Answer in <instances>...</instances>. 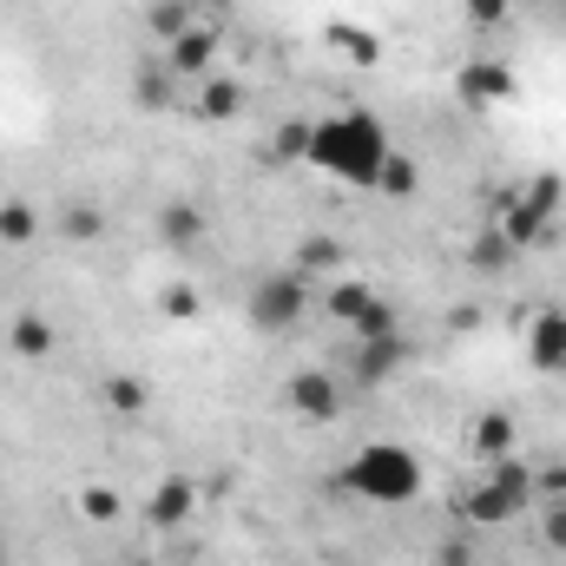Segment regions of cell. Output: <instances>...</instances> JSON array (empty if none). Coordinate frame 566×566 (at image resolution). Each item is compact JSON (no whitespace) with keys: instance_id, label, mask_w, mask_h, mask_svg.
I'll return each mask as SVG.
<instances>
[{"instance_id":"1","label":"cell","mask_w":566,"mask_h":566,"mask_svg":"<svg viewBox=\"0 0 566 566\" xmlns=\"http://www.w3.org/2000/svg\"><path fill=\"white\" fill-rule=\"evenodd\" d=\"M389 151H396V145H389V126H382L376 113L349 106V113L310 119V151H303V165L323 171V178H336V185H376V171H382Z\"/></svg>"},{"instance_id":"2","label":"cell","mask_w":566,"mask_h":566,"mask_svg":"<svg viewBox=\"0 0 566 566\" xmlns=\"http://www.w3.org/2000/svg\"><path fill=\"white\" fill-rule=\"evenodd\" d=\"M336 488L349 501H369V507H409L422 494V461L402 441H363L349 454V468L336 474Z\"/></svg>"},{"instance_id":"3","label":"cell","mask_w":566,"mask_h":566,"mask_svg":"<svg viewBox=\"0 0 566 566\" xmlns=\"http://www.w3.org/2000/svg\"><path fill=\"white\" fill-rule=\"evenodd\" d=\"M560 205H566V178H560V171H541V178H527V191H521V198H507V205H501L494 231H501L514 251H541V244H554V238H560Z\"/></svg>"},{"instance_id":"4","label":"cell","mask_w":566,"mask_h":566,"mask_svg":"<svg viewBox=\"0 0 566 566\" xmlns=\"http://www.w3.org/2000/svg\"><path fill=\"white\" fill-rule=\"evenodd\" d=\"M534 494H541V488H534V474L507 454V461H488V474L468 488V501H461V507H468V521H474V527H507L514 514H527V501H534Z\"/></svg>"},{"instance_id":"5","label":"cell","mask_w":566,"mask_h":566,"mask_svg":"<svg viewBox=\"0 0 566 566\" xmlns=\"http://www.w3.org/2000/svg\"><path fill=\"white\" fill-rule=\"evenodd\" d=\"M310 310V277L303 271H271L251 283V329L258 336H290Z\"/></svg>"},{"instance_id":"6","label":"cell","mask_w":566,"mask_h":566,"mask_svg":"<svg viewBox=\"0 0 566 566\" xmlns=\"http://www.w3.org/2000/svg\"><path fill=\"white\" fill-rule=\"evenodd\" d=\"M402 356H409L402 329H396V336H349V382H356V389H382V382L402 369Z\"/></svg>"},{"instance_id":"7","label":"cell","mask_w":566,"mask_h":566,"mask_svg":"<svg viewBox=\"0 0 566 566\" xmlns=\"http://www.w3.org/2000/svg\"><path fill=\"white\" fill-rule=\"evenodd\" d=\"M283 402H290L303 422H336V416H343V382H336L329 369H296V376L283 382Z\"/></svg>"},{"instance_id":"8","label":"cell","mask_w":566,"mask_h":566,"mask_svg":"<svg viewBox=\"0 0 566 566\" xmlns=\"http://www.w3.org/2000/svg\"><path fill=\"white\" fill-rule=\"evenodd\" d=\"M165 73H171V80H211V73H218V33H211V27H185V33L165 46Z\"/></svg>"},{"instance_id":"9","label":"cell","mask_w":566,"mask_h":566,"mask_svg":"<svg viewBox=\"0 0 566 566\" xmlns=\"http://www.w3.org/2000/svg\"><path fill=\"white\" fill-rule=\"evenodd\" d=\"M527 363L547 376H566V310H541L527 323Z\"/></svg>"},{"instance_id":"10","label":"cell","mask_w":566,"mask_h":566,"mask_svg":"<svg viewBox=\"0 0 566 566\" xmlns=\"http://www.w3.org/2000/svg\"><path fill=\"white\" fill-rule=\"evenodd\" d=\"M514 93V73L501 66V60H468L461 66V99L468 106H494V99H507Z\"/></svg>"},{"instance_id":"11","label":"cell","mask_w":566,"mask_h":566,"mask_svg":"<svg viewBox=\"0 0 566 566\" xmlns=\"http://www.w3.org/2000/svg\"><path fill=\"white\" fill-rule=\"evenodd\" d=\"M369 303H376V290H369L363 277H329V290H323V310H329L336 329H356Z\"/></svg>"},{"instance_id":"12","label":"cell","mask_w":566,"mask_h":566,"mask_svg":"<svg viewBox=\"0 0 566 566\" xmlns=\"http://www.w3.org/2000/svg\"><path fill=\"white\" fill-rule=\"evenodd\" d=\"M191 507H198V488L185 481V474H165L158 488H151V527H178V521H191Z\"/></svg>"},{"instance_id":"13","label":"cell","mask_w":566,"mask_h":566,"mask_svg":"<svg viewBox=\"0 0 566 566\" xmlns=\"http://www.w3.org/2000/svg\"><path fill=\"white\" fill-rule=\"evenodd\" d=\"M238 113H244V86H238L231 73H211V80H198V119L224 126V119H238Z\"/></svg>"},{"instance_id":"14","label":"cell","mask_w":566,"mask_h":566,"mask_svg":"<svg viewBox=\"0 0 566 566\" xmlns=\"http://www.w3.org/2000/svg\"><path fill=\"white\" fill-rule=\"evenodd\" d=\"M468 448H474L481 468H488V461H507V454H514V416H481L474 434H468Z\"/></svg>"},{"instance_id":"15","label":"cell","mask_w":566,"mask_h":566,"mask_svg":"<svg viewBox=\"0 0 566 566\" xmlns=\"http://www.w3.org/2000/svg\"><path fill=\"white\" fill-rule=\"evenodd\" d=\"M290 271H303V277L316 283H329V277H343V244H336V238H303V244H296V264H290Z\"/></svg>"},{"instance_id":"16","label":"cell","mask_w":566,"mask_h":566,"mask_svg":"<svg viewBox=\"0 0 566 566\" xmlns=\"http://www.w3.org/2000/svg\"><path fill=\"white\" fill-rule=\"evenodd\" d=\"M7 349L27 356V363L53 356V323H46V316H13V323H7Z\"/></svg>"},{"instance_id":"17","label":"cell","mask_w":566,"mask_h":566,"mask_svg":"<svg viewBox=\"0 0 566 566\" xmlns=\"http://www.w3.org/2000/svg\"><path fill=\"white\" fill-rule=\"evenodd\" d=\"M416 185H422V165H416L409 151H389L382 171H376V191H389V198H416Z\"/></svg>"},{"instance_id":"18","label":"cell","mask_w":566,"mask_h":566,"mask_svg":"<svg viewBox=\"0 0 566 566\" xmlns=\"http://www.w3.org/2000/svg\"><path fill=\"white\" fill-rule=\"evenodd\" d=\"M158 238L165 244H198L205 238V211L198 205H165L158 211Z\"/></svg>"},{"instance_id":"19","label":"cell","mask_w":566,"mask_h":566,"mask_svg":"<svg viewBox=\"0 0 566 566\" xmlns=\"http://www.w3.org/2000/svg\"><path fill=\"white\" fill-rule=\"evenodd\" d=\"M80 514H86L93 527H113V521L126 514V501H119V488H106V481H93V488H80Z\"/></svg>"},{"instance_id":"20","label":"cell","mask_w":566,"mask_h":566,"mask_svg":"<svg viewBox=\"0 0 566 566\" xmlns=\"http://www.w3.org/2000/svg\"><path fill=\"white\" fill-rule=\"evenodd\" d=\"M133 99H139L145 113H158V106H171V99H178V80H171L165 66H145L139 86H133Z\"/></svg>"},{"instance_id":"21","label":"cell","mask_w":566,"mask_h":566,"mask_svg":"<svg viewBox=\"0 0 566 566\" xmlns=\"http://www.w3.org/2000/svg\"><path fill=\"white\" fill-rule=\"evenodd\" d=\"M60 231H66L73 244H99V238H106V218H99L93 205H66V211H60Z\"/></svg>"},{"instance_id":"22","label":"cell","mask_w":566,"mask_h":566,"mask_svg":"<svg viewBox=\"0 0 566 566\" xmlns=\"http://www.w3.org/2000/svg\"><path fill=\"white\" fill-rule=\"evenodd\" d=\"M40 238V211L33 205H0V244H33Z\"/></svg>"},{"instance_id":"23","label":"cell","mask_w":566,"mask_h":566,"mask_svg":"<svg viewBox=\"0 0 566 566\" xmlns=\"http://www.w3.org/2000/svg\"><path fill=\"white\" fill-rule=\"evenodd\" d=\"M468 258H474V271H501V264H514L521 251H514V244H507V238H501V231L488 224V231L474 238V251H468Z\"/></svg>"},{"instance_id":"24","label":"cell","mask_w":566,"mask_h":566,"mask_svg":"<svg viewBox=\"0 0 566 566\" xmlns=\"http://www.w3.org/2000/svg\"><path fill=\"white\" fill-rule=\"evenodd\" d=\"M145 402H151V389H145L139 376H113V382H106V409H119V416H139Z\"/></svg>"},{"instance_id":"25","label":"cell","mask_w":566,"mask_h":566,"mask_svg":"<svg viewBox=\"0 0 566 566\" xmlns=\"http://www.w3.org/2000/svg\"><path fill=\"white\" fill-rule=\"evenodd\" d=\"M185 27H198V20H191V7H185V0H158V7H151V33H158V40H165V46H171V40H178V33H185Z\"/></svg>"},{"instance_id":"26","label":"cell","mask_w":566,"mask_h":566,"mask_svg":"<svg viewBox=\"0 0 566 566\" xmlns=\"http://www.w3.org/2000/svg\"><path fill=\"white\" fill-rule=\"evenodd\" d=\"M396 329H402V316H396V303H382V296H376V303L363 310V323H356L349 336H396Z\"/></svg>"},{"instance_id":"27","label":"cell","mask_w":566,"mask_h":566,"mask_svg":"<svg viewBox=\"0 0 566 566\" xmlns=\"http://www.w3.org/2000/svg\"><path fill=\"white\" fill-rule=\"evenodd\" d=\"M271 151H277L283 165H303V151H310V119H290L277 139H271Z\"/></svg>"},{"instance_id":"28","label":"cell","mask_w":566,"mask_h":566,"mask_svg":"<svg viewBox=\"0 0 566 566\" xmlns=\"http://www.w3.org/2000/svg\"><path fill=\"white\" fill-rule=\"evenodd\" d=\"M541 541H547L554 554H566V494L547 501V514H541Z\"/></svg>"},{"instance_id":"29","label":"cell","mask_w":566,"mask_h":566,"mask_svg":"<svg viewBox=\"0 0 566 566\" xmlns=\"http://www.w3.org/2000/svg\"><path fill=\"white\" fill-rule=\"evenodd\" d=\"M158 310H165V316H178V323H191V316H198V290H185V283H178V290H165V296H158Z\"/></svg>"},{"instance_id":"30","label":"cell","mask_w":566,"mask_h":566,"mask_svg":"<svg viewBox=\"0 0 566 566\" xmlns=\"http://www.w3.org/2000/svg\"><path fill=\"white\" fill-rule=\"evenodd\" d=\"M507 20V0H468V27H481V33H494Z\"/></svg>"},{"instance_id":"31","label":"cell","mask_w":566,"mask_h":566,"mask_svg":"<svg viewBox=\"0 0 566 566\" xmlns=\"http://www.w3.org/2000/svg\"><path fill=\"white\" fill-rule=\"evenodd\" d=\"M434 566H474V560H468V541H448V547L434 554Z\"/></svg>"},{"instance_id":"32","label":"cell","mask_w":566,"mask_h":566,"mask_svg":"<svg viewBox=\"0 0 566 566\" xmlns=\"http://www.w3.org/2000/svg\"><path fill=\"white\" fill-rule=\"evenodd\" d=\"M185 7H191V13H198V7H224V0H185Z\"/></svg>"},{"instance_id":"33","label":"cell","mask_w":566,"mask_h":566,"mask_svg":"<svg viewBox=\"0 0 566 566\" xmlns=\"http://www.w3.org/2000/svg\"><path fill=\"white\" fill-rule=\"evenodd\" d=\"M126 566H151V560H126Z\"/></svg>"},{"instance_id":"34","label":"cell","mask_w":566,"mask_h":566,"mask_svg":"<svg viewBox=\"0 0 566 566\" xmlns=\"http://www.w3.org/2000/svg\"><path fill=\"white\" fill-rule=\"evenodd\" d=\"M0 566H7V547H0Z\"/></svg>"}]
</instances>
